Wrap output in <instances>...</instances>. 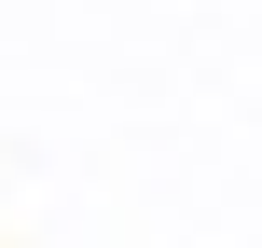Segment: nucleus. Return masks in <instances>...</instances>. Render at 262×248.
Listing matches in <instances>:
<instances>
[]
</instances>
